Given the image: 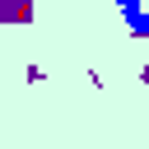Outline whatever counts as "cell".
Here are the masks:
<instances>
[{
  "label": "cell",
  "mask_w": 149,
  "mask_h": 149,
  "mask_svg": "<svg viewBox=\"0 0 149 149\" xmlns=\"http://www.w3.org/2000/svg\"><path fill=\"white\" fill-rule=\"evenodd\" d=\"M130 5H140V0H116V9H130Z\"/></svg>",
  "instance_id": "obj_1"
}]
</instances>
